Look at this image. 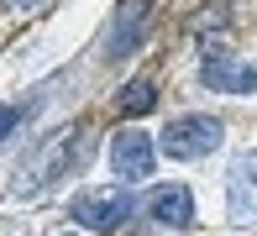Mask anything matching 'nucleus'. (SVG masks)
I'll use <instances>...</instances> for the list:
<instances>
[{
	"mask_svg": "<svg viewBox=\"0 0 257 236\" xmlns=\"http://www.w3.org/2000/svg\"><path fill=\"white\" fill-rule=\"evenodd\" d=\"M79 163H89V137H79V132H58V137H48V152H37V158L27 163V173H21L16 194L53 189L58 179H68Z\"/></svg>",
	"mask_w": 257,
	"mask_h": 236,
	"instance_id": "f257e3e1",
	"label": "nucleus"
},
{
	"mask_svg": "<svg viewBox=\"0 0 257 236\" xmlns=\"http://www.w3.org/2000/svg\"><path fill=\"white\" fill-rule=\"evenodd\" d=\"M220 137H226V126H220L215 115H173L168 132H163V152H168V158H179V163H189V158L215 152Z\"/></svg>",
	"mask_w": 257,
	"mask_h": 236,
	"instance_id": "f03ea898",
	"label": "nucleus"
},
{
	"mask_svg": "<svg viewBox=\"0 0 257 236\" xmlns=\"http://www.w3.org/2000/svg\"><path fill=\"white\" fill-rule=\"evenodd\" d=\"M132 189H84V194L74 199V220L89 231H115L126 215H132Z\"/></svg>",
	"mask_w": 257,
	"mask_h": 236,
	"instance_id": "7ed1b4c3",
	"label": "nucleus"
},
{
	"mask_svg": "<svg viewBox=\"0 0 257 236\" xmlns=\"http://www.w3.org/2000/svg\"><path fill=\"white\" fill-rule=\"evenodd\" d=\"M200 79L215 94H252L257 89V68L241 63V58H231L226 47H210V53L200 58Z\"/></svg>",
	"mask_w": 257,
	"mask_h": 236,
	"instance_id": "20e7f679",
	"label": "nucleus"
},
{
	"mask_svg": "<svg viewBox=\"0 0 257 236\" xmlns=\"http://www.w3.org/2000/svg\"><path fill=\"white\" fill-rule=\"evenodd\" d=\"M153 163H158V147H153V137H147V132H132V126L115 132V142H110V168L121 173L126 184H132V179H147Z\"/></svg>",
	"mask_w": 257,
	"mask_h": 236,
	"instance_id": "39448f33",
	"label": "nucleus"
},
{
	"mask_svg": "<svg viewBox=\"0 0 257 236\" xmlns=\"http://www.w3.org/2000/svg\"><path fill=\"white\" fill-rule=\"evenodd\" d=\"M226 210H231V220H257V147L231 163V173H226Z\"/></svg>",
	"mask_w": 257,
	"mask_h": 236,
	"instance_id": "423d86ee",
	"label": "nucleus"
},
{
	"mask_svg": "<svg viewBox=\"0 0 257 236\" xmlns=\"http://www.w3.org/2000/svg\"><path fill=\"white\" fill-rule=\"evenodd\" d=\"M142 32H147V0H121V11H115L110 32H105V58L132 53V47L142 42Z\"/></svg>",
	"mask_w": 257,
	"mask_h": 236,
	"instance_id": "0eeeda50",
	"label": "nucleus"
},
{
	"mask_svg": "<svg viewBox=\"0 0 257 236\" xmlns=\"http://www.w3.org/2000/svg\"><path fill=\"white\" fill-rule=\"evenodd\" d=\"M147 215H153L158 226L184 231V226H194V194L184 184H168V189H158V194L147 199Z\"/></svg>",
	"mask_w": 257,
	"mask_h": 236,
	"instance_id": "6e6552de",
	"label": "nucleus"
},
{
	"mask_svg": "<svg viewBox=\"0 0 257 236\" xmlns=\"http://www.w3.org/2000/svg\"><path fill=\"white\" fill-rule=\"evenodd\" d=\"M115 100H121V110H126V115H147V110L158 105V89H153V79H132V84L115 94Z\"/></svg>",
	"mask_w": 257,
	"mask_h": 236,
	"instance_id": "1a4fd4ad",
	"label": "nucleus"
},
{
	"mask_svg": "<svg viewBox=\"0 0 257 236\" xmlns=\"http://www.w3.org/2000/svg\"><path fill=\"white\" fill-rule=\"evenodd\" d=\"M16 121H21V110H16V105H0V142L16 132Z\"/></svg>",
	"mask_w": 257,
	"mask_h": 236,
	"instance_id": "9d476101",
	"label": "nucleus"
},
{
	"mask_svg": "<svg viewBox=\"0 0 257 236\" xmlns=\"http://www.w3.org/2000/svg\"><path fill=\"white\" fill-rule=\"evenodd\" d=\"M6 6H32V0H6Z\"/></svg>",
	"mask_w": 257,
	"mask_h": 236,
	"instance_id": "9b49d317",
	"label": "nucleus"
}]
</instances>
